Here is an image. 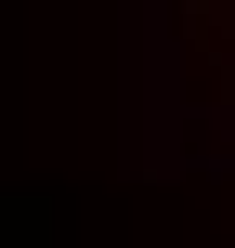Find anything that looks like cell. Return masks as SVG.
<instances>
[{"mask_svg": "<svg viewBox=\"0 0 235 248\" xmlns=\"http://www.w3.org/2000/svg\"><path fill=\"white\" fill-rule=\"evenodd\" d=\"M183 26H170V0H131V170L144 183H170L183 170Z\"/></svg>", "mask_w": 235, "mask_h": 248, "instance_id": "cell-1", "label": "cell"}, {"mask_svg": "<svg viewBox=\"0 0 235 248\" xmlns=\"http://www.w3.org/2000/svg\"><path fill=\"white\" fill-rule=\"evenodd\" d=\"M196 131H209V170H235V118H196Z\"/></svg>", "mask_w": 235, "mask_h": 248, "instance_id": "cell-2", "label": "cell"}]
</instances>
